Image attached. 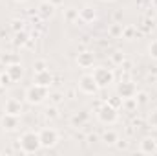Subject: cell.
Returning <instances> with one entry per match:
<instances>
[{"instance_id":"obj_1","label":"cell","mask_w":157,"mask_h":156,"mask_svg":"<svg viewBox=\"0 0 157 156\" xmlns=\"http://www.w3.org/2000/svg\"><path fill=\"white\" fill-rule=\"evenodd\" d=\"M18 149H20V153H24V154L39 153L40 149H42L39 132H37V130H26V132H22L20 138H18Z\"/></svg>"},{"instance_id":"obj_2","label":"cell","mask_w":157,"mask_h":156,"mask_svg":"<svg viewBox=\"0 0 157 156\" xmlns=\"http://www.w3.org/2000/svg\"><path fill=\"white\" fill-rule=\"evenodd\" d=\"M49 97V88L48 86H42V84H29L24 92V99L29 103V105H42L46 99Z\"/></svg>"},{"instance_id":"obj_3","label":"cell","mask_w":157,"mask_h":156,"mask_svg":"<svg viewBox=\"0 0 157 156\" xmlns=\"http://www.w3.org/2000/svg\"><path fill=\"white\" fill-rule=\"evenodd\" d=\"M91 76H93L95 83L99 84L101 90L108 88V86H112L115 83V72L112 68H108V66H95L93 72H91Z\"/></svg>"},{"instance_id":"obj_4","label":"cell","mask_w":157,"mask_h":156,"mask_svg":"<svg viewBox=\"0 0 157 156\" xmlns=\"http://www.w3.org/2000/svg\"><path fill=\"white\" fill-rule=\"evenodd\" d=\"M97 119H99L102 125H113V123H117V119H119V109L112 107L110 103L104 101V103L97 109Z\"/></svg>"},{"instance_id":"obj_5","label":"cell","mask_w":157,"mask_h":156,"mask_svg":"<svg viewBox=\"0 0 157 156\" xmlns=\"http://www.w3.org/2000/svg\"><path fill=\"white\" fill-rule=\"evenodd\" d=\"M39 136H40V145H42V149H53V147L60 142L59 130L53 129V127H44V129H40Z\"/></svg>"},{"instance_id":"obj_6","label":"cell","mask_w":157,"mask_h":156,"mask_svg":"<svg viewBox=\"0 0 157 156\" xmlns=\"http://www.w3.org/2000/svg\"><path fill=\"white\" fill-rule=\"evenodd\" d=\"M137 84L132 81V79H121L117 83V96L121 99H130V97H135L137 96Z\"/></svg>"},{"instance_id":"obj_7","label":"cell","mask_w":157,"mask_h":156,"mask_svg":"<svg viewBox=\"0 0 157 156\" xmlns=\"http://www.w3.org/2000/svg\"><path fill=\"white\" fill-rule=\"evenodd\" d=\"M78 90L82 92V94H86V96H95L101 88H99V84L95 83V79L91 74H82L80 77H78Z\"/></svg>"},{"instance_id":"obj_8","label":"cell","mask_w":157,"mask_h":156,"mask_svg":"<svg viewBox=\"0 0 157 156\" xmlns=\"http://www.w3.org/2000/svg\"><path fill=\"white\" fill-rule=\"evenodd\" d=\"M24 112V105L20 99L17 97H7L6 103H4V114H11V116H22Z\"/></svg>"},{"instance_id":"obj_9","label":"cell","mask_w":157,"mask_h":156,"mask_svg":"<svg viewBox=\"0 0 157 156\" xmlns=\"http://www.w3.org/2000/svg\"><path fill=\"white\" fill-rule=\"evenodd\" d=\"M78 20L84 22V24L95 22V20H97V9H95V6H91V4L82 6V7L78 9Z\"/></svg>"},{"instance_id":"obj_10","label":"cell","mask_w":157,"mask_h":156,"mask_svg":"<svg viewBox=\"0 0 157 156\" xmlns=\"http://www.w3.org/2000/svg\"><path fill=\"white\" fill-rule=\"evenodd\" d=\"M157 151V140L154 136H144L139 142V153L143 154H154Z\"/></svg>"},{"instance_id":"obj_11","label":"cell","mask_w":157,"mask_h":156,"mask_svg":"<svg viewBox=\"0 0 157 156\" xmlns=\"http://www.w3.org/2000/svg\"><path fill=\"white\" fill-rule=\"evenodd\" d=\"M33 83L49 88L53 84V74H51V70L46 68V70H40V72H33Z\"/></svg>"},{"instance_id":"obj_12","label":"cell","mask_w":157,"mask_h":156,"mask_svg":"<svg viewBox=\"0 0 157 156\" xmlns=\"http://www.w3.org/2000/svg\"><path fill=\"white\" fill-rule=\"evenodd\" d=\"M0 125H2V129H4V130L13 132V130H17V129L20 127V119H18V116L4 114V116H2V119H0Z\"/></svg>"},{"instance_id":"obj_13","label":"cell","mask_w":157,"mask_h":156,"mask_svg":"<svg viewBox=\"0 0 157 156\" xmlns=\"http://www.w3.org/2000/svg\"><path fill=\"white\" fill-rule=\"evenodd\" d=\"M6 74L11 77V81H20V79L24 77V66L15 61V63H11V64L6 66Z\"/></svg>"},{"instance_id":"obj_14","label":"cell","mask_w":157,"mask_h":156,"mask_svg":"<svg viewBox=\"0 0 157 156\" xmlns=\"http://www.w3.org/2000/svg\"><path fill=\"white\" fill-rule=\"evenodd\" d=\"M37 13H39V17L42 18V20H49V18L55 15V6H53L49 0H48V2H40Z\"/></svg>"},{"instance_id":"obj_15","label":"cell","mask_w":157,"mask_h":156,"mask_svg":"<svg viewBox=\"0 0 157 156\" xmlns=\"http://www.w3.org/2000/svg\"><path fill=\"white\" fill-rule=\"evenodd\" d=\"M95 63V55L91 51H80L77 55V64L80 68H91Z\"/></svg>"},{"instance_id":"obj_16","label":"cell","mask_w":157,"mask_h":156,"mask_svg":"<svg viewBox=\"0 0 157 156\" xmlns=\"http://www.w3.org/2000/svg\"><path fill=\"white\" fill-rule=\"evenodd\" d=\"M88 117H90V112H88V110H80V112H77V114L71 116V125H73V127H82V125L88 121Z\"/></svg>"},{"instance_id":"obj_17","label":"cell","mask_w":157,"mask_h":156,"mask_svg":"<svg viewBox=\"0 0 157 156\" xmlns=\"http://www.w3.org/2000/svg\"><path fill=\"white\" fill-rule=\"evenodd\" d=\"M102 142H104L106 145H115V143L119 142V134L113 130V129H108V130L102 132Z\"/></svg>"},{"instance_id":"obj_18","label":"cell","mask_w":157,"mask_h":156,"mask_svg":"<svg viewBox=\"0 0 157 156\" xmlns=\"http://www.w3.org/2000/svg\"><path fill=\"white\" fill-rule=\"evenodd\" d=\"M28 33L24 31V30H20V31H15V39H13V44L18 48V46H24L26 42H28Z\"/></svg>"},{"instance_id":"obj_19","label":"cell","mask_w":157,"mask_h":156,"mask_svg":"<svg viewBox=\"0 0 157 156\" xmlns=\"http://www.w3.org/2000/svg\"><path fill=\"white\" fill-rule=\"evenodd\" d=\"M122 30H124V26H122L121 22H113V24L110 26L108 33H110V37H113V39H119V37H122Z\"/></svg>"},{"instance_id":"obj_20","label":"cell","mask_w":157,"mask_h":156,"mask_svg":"<svg viewBox=\"0 0 157 156\" xmlns=\"http://www.w3.org/2000/svg\"><path fill=\"white\" fill-rule=\"evenodd\" d=\"M146 51H148V57H150V59L157 61V39H154V40H150V42H148Z\"/></svg>"},{"instance_id":"obj_21","label":"cell","mask_w":157,"mask_h":156,"mask_svg":"<svg viewBox=\"0 0 157 156\" xmlns=\"http://www.w3.org/2000/svg\"><path fill=\"white\" fill-rule=\"evenodd\" d=\"M112 63H113L115 66H122V64H124V53H122V51H113V53H112Z\"/></svg>"},{"instance_id":"obj_22","label":"cell","mask_w":157,"mask_h":156,"mask_svg":"<svg viewBox=\"0 0 157 156\" xmlns=\"http://www.w3.org/2000/svg\"><path fill=\"white\" fill-rule=\"evenodd\" d=\"M46 68H48V63L44 59H39V61L33 63V72H40V70H46Z\"/></svg>"},{"instance_id":"obj_23","label":"cell","mask_w":157,"mask_h":156,"mask_svg":"<svg viewBox=\"0 0 157 156\" xmlns=\"http://www.w3.org/2000/svg\"><path fill=\"white\" fill-rule=\"evenodd\" d=\"M106 103H110V105H112V107H115V109H122V99H121L119 96H113V97L106 99Z\"/></svg>"},{"instance_id":"obj_24","label":"cell","mask_w":157,"mask_h":156,"mask_svg":"<svg viewBox=\"0 0 157 156\" xmlns=\"http://www.w3.org/2000/svg\"><path fill=\"white\" fill-rule=\"evenodd\" d=\"M148 125L154 127V129H157V109H154V110L148 114Z\"/></svg>"},{"instance_id":"obj_25","label":"cell","mask_w":157,"mask_h":156,"mask_svg":"<svg viewBox=\"0 0 157 156\" xmlns=\"http://www.w3.org/2000/svg\"><path fill=\"white\" fill-rule=\"evenodd\" d=\"M133 33H135V28H133V26H128V28H124V30H122V37H124V39H128V40H132Z\"/></svg>"},{"instance_id":"obj_26","label":"cell","mask_w":157,"mask_h":156,"mask_svg":"<svg viewBox=\"0 0 157 156\" xmlns=\"http://www.w3.org/2000/svg\"><path fill=\"white\" fill-rule=\"evenodd\" d=\"M66 18H68L70 22H73L75 18L78 20V9H68V11H66Z\"/></svg>"},{"instance_id":"obj_27","label":"cell","mask_w":157,"mask_h":156,"mask_svg":"<svg viewBox=\"0 0 157 156\" xmlns=\"http://www.w3.org/2000/svg\"><path fill=\"white\" fill-rule=\"evenodd\" d=\"M62 97H64V96H62L60 92H55V94H51V105H59V103L62 101Z\"/></svg>"},{"instance_id":"obj_28","label":"cell","mask_w":157,"mask_h":156,"mask_svg":"<svg viewBox=\"0 0 157 156\" xmlns=\"http://www.w3.org/2000/svg\"><path fill=\"white\" fill-rule=\"evenodd\" d=\"M0 83H2V86H9L13 81H11V77H9L6 72H4V74H0Z\"/></svg>"},{"instance_id":"obj_29","label":"cell","mask_w":157,"mask_h":156,"mask_svg":"<svg viewBox=\"0 0 157 156\" xmlns=\"http://www.w3.org/2000/svg\"><path fill=\"white\" fill-rule=\"evenodd\" d=\"M46 116L48 117H57L59 114H57V105H51L48 110H46Z\"/></svg>"},{"instance_id":"obj_30","label":"cell","mask_w":157,"mask_h":156,"mask_svg":"<svg viewBox=\"0 0 157 156\" xmlns=\"http://www.w3.org/2000/svg\"><path fill=\"white\" fill-rule=\"evenodd\" d=\"M11 30L13 31H20L22 30V20H13L11 22Z\"/></svg>"},{"instance_id":"obj_31","label":"cell","mask_w":157,"mask_h":156,"mask_svg":"<svg viewBox=\"0 0 157 156\" xmlns=\"http://www.w3.org/2000/svg\"><path fill=\"white\" fill-rule=\"evenodd\" d=\"M146 97H148V96H146L144 92H137V96H135V99H137L139 105H141V103H146Z\"/></svg>"},{"instance_id":"obj_32","label":"cell","mask_w":157,"mask_h":156,"mask_svg":"<svg viewBox=\"0 0 157 156\" xmlns=\"http://www.w3.org/2000/svg\"><path fill=\"white\" fill-rule=\"evenodd\" d=\"M88 142H90V143H93V142H97V136H93V134H90V136H88Z\"/></svg>"},{"instance_id":"obj_33","label":"cell","mask_w":157,"mask_h":156,"mask_svg":"<svg viewBox=\"0 0 157 156\" xmlns=\"http://www.w3.org/2000/svg\"><path fill=\"white\" fill-rule=\"evenodd\" d=\"M49 2H51V4H53V6H55V7H57V6H60V4H62V2H64V0H49Z\"/></svg>"},{"instance_id":"obj_34","label":"cell","mask_w":157,"mask_h":156,"mask_svg":"<svg viewBox=\"0 0 157 156\" xmlns=\"http://www.w3.org/2000/svg\"><path fill=\"white\" fill-rule=\"evenodd\" d=\"M15 2H26V0H15Z\"/></svg>"},{"instance_id":"obj_35","label":"cell","mask_w":157,"mask_h":156,"mask_svg":"<svg viewBox=\"0 0 157 156\" xmlns=\"http://www.w3.org/2000/svg\"><path fill=\"white\" fill-rule=\"evenodd\" d=\"M101 2H112V0H101Z\"/></svg>"},{"instance_id":"obj_36","label":"cell","mask_w":157,"mask_h":156,"mask_svg":"<svg viewBox=\"0 0 157 156\" xmlns=\"http://www.w3.org/2000/svg\"><path fill=\"white\" fill-rule=\"evenodd\" d=\"M42 2H48V0H42Z\"/></svg>"},{"instance_id":"obj_37","label":"cell","mask_w":157,"mask_h":156,"mask_svg":"<svg viewBox=\"0 0 157 156\" xmlns=\"http://www.w3.org/2000/svg\"><path fill=\"white\" fill-rule=\"evenodd\" d=\"M0 88H2V83H0Z\"/></svg>"}]
</instances>
